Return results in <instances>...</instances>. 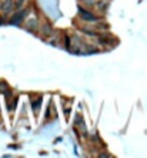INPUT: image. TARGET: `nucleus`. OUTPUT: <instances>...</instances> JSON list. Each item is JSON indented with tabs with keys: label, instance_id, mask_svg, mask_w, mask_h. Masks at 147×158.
Wrapping results in <instances>:
<instances>
[{
	"label": "nucleus",
	"instance_id": "1",
	"mask_svg": "<svg viewBox=\"0 0 147 158\" xmlns=\"http://www.w3.org/2000/svg\"><path fill=\"white\" fill-rule=\"evenodd\" d=\"M11 7H13V0H6L5 3H2V10L3 11H10Z\"/></svg>",
	"mask_w": 147,
	"mask_h": 158
},
{
	"label": "nucleus",
	"instance_id": "2",
	"mask_svg": "<svg viewBox=\"0 0 147 158\" xmlns=\"http://www.w3.org/2000/svg\"><path fill=\"white\" fill-rule=\"evenodd\" d=\"M24 13H26V11H20V13H17L16 16H13L10 19V23H11V24H16V23H19L23 19V17H24Z\"/></svg>",
	"mask_w": 147,
	"mask_h": 158
},
{
	"label": "nucleus",
	"instance_id": "3",
	"mask_svg": "<svg viewBox=\"0 0 147 158\" xmlns=\"http://www.w3.org/2000/svg\"><path fill=\"white\" fill-rule=\"evenodd\" d=\"M79 10L83 13V17H84V19H89V20H96V17L92 16V13H87V11H84L83 9H79Z\"/></svg>",
	"mask_w": 147,
	"mask_h": 158
},
{
	"label": "nucleus",
	"instance_id": "4",
	"mask_svg": "<svg viewBox=\"0 0 147 158\" xmlns=\"http://www.w3.org/2000/svg\"><path fill=\"white\" fill-rule=\"evenodd\" d=\"M7 91V84L5 81H0V93H6Z\"/></svg>",
	"mask_w": 147,
	"mask_h": 158
},
{
	"label": "nucleus",
	"instance_id": "5",
	"mask_svg": "<svg viewBox=\"0 0 147 158\" xmlns=\"http://www.w3.org/2000/svg\"><path fill=\"white\" fill-rule=\"evenodd\" d=\"M16 104H17V98H13V101L9 104V107H7V108H9V110H14V108H16Z\"/></svg>",
	"mask_w": 147,
	"mask_h": 158
},
{
	"label": "nucleus",
	"instance_id": "6",
	"mask_svg": "<svg viewBox=\"0 0 147 158\" xmlns=\"http://www.w3.org/2000/svg\"><path fill=\"white\" fill-rule=\"evenodd\" d=\"M22 5H23V0H17V2H16V3H14V5H13V6H14L16 9H19V7H20V6H22Z\"/></svg>",
	"mask_w": 147,
	"mask_h": 158
},
{
	"label": "nucleus",
	"instance_id": "7",
	"mask_svg": "<svg viewBox=\"0 0 147 158\" xmlns=\"http://www.w3.org/2000/svg\"><path fill=\"white\" fill-rule=\"evenodd\" d=\"M40 101H42V98H39L37 101H34V103H33V107H34V108H37L39 104H40Z\"/></svg>",
	"mask_w": 147,
	"mask_h": 158
}]
</instances>
